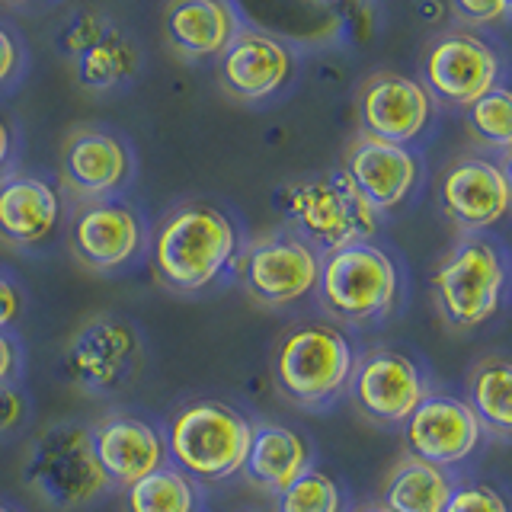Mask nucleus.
<instances>
[{
    "label": "nucleus",
    "instance_id": "nucleus-38",
    "mask_svg": "<svg viewBox=\"0 0 512 512\" xmlns=\"http://www.w3.org/2000/svg\"><path fill=\"white\" fill-rule=\"evenodd\" d=\"M352 512H391L384 503H365V506H359V509H352Z\"/></svg>",
    "mask_w": 512,
    "mask_h": 512
},
{
    "label": "nucleus",
    "instance_id": "nucleus-2",
    "mask_svg": "<svg viewBox=\"0 0 512 512\" xmlns=\"http://www.w3.org/2000/svg\"><path fill=\"white\" fill-rule=\"evenodd\" d=\"M314 295L333 324L372 327L391 320L404 304V276L394 256L375 240L320 253Z\"/></svg>",
    "mask_w": 512,
    "mask_h": 512
},
{
    "label": "nucleus",
    "instance_id": "nucleus-15",
    "mask_svg": "<svg viewBox=\"0 0 512 512\" xmlns=\"http://www.w3.org/2000/svg\"><path fill=\"white\" fill-rule=\"evenodd\" d=\"M218 58L221 87L240 103H263L276 96L295 71L288 45L266 29H237Z\"/></svg>",
    "mask_w": 512,
    "mask_h": 512
},
{
    "label": "nucleus",
    "instance_id": "nucleus-26",
    "mask_svg": "<svg viewBox=\"0 0 512 512\" xmlns=\"http://www.w3.org/2000/svg\"><path fill=\"white\" fill-rule=\"evenodd\" d=\"M74 58V77L84 90L103 93L119 87L122 80H128L138 68V52L135 45L122 39L116 29H106L100 39L90 42L87 48H80Z\"/></svg>",
    "mask_w": 512,
    "mask_h": 512
},
{
    "label": "nucleus",
    "instance_id": "nucleus-40",
    "mask_svg": "<svg viewBox=\"0 0 512 512\" xmlns=\"http://www.w3.org/2000/svg\"><path fill=\"white\" fill-rule=\"evenodd\" d=\"M7 4H29V0H7Z\"/></svg>",
    "mask_w": 512,
    "mask_h": 512
},
{
    "label": "nucleus",
    "instance_id": "nucleus-36",
    "mask_svg": "<svg viewBox=\"0 0 512 512\" xmlns=\"http://www.w3.org/2000/svg\"><path fill=\"white\" fill-rule=\"evenodd\" d=\"M20 61H23V52H20V42H16L10 32L0 26V87L10 84L20 71Z\"/></svg>",
    "mask_w": 512,
    "mask_h": 512
},
{
    "label": "nucleus",
    "instance_id": "nucleus-31",
    "mask_svg": "<svg viewBox=\"0 0 512 512\" xmlns=\"http://www.w3.org/2000/svg\"><path fill=\"white\" fill-rule=\"evenodd\" d=\"M106 29H109V23L103 20V16L84 13V16H77V20L61 32V48H64L68 55H77L80 48H87L90 42L100 39Z\"/></svg>",
    "mask_w": 512,
    "mask_h": 512
},
{
    "label": "nucleus",
    "instance_id": "nucleus-29",
    "mask_svg": "<svg viewBox=\"0 0 512 512\" xmlns=\"http://www.w3.org/2000/svg\"><path fill=\"white\" fill-rule=\"evenodd\" d=\"M276 512H343V490L330 474L308 468L276 493Z\"/></svg>",
    "mask_w": 512,
    "mask_h": 512
},
{
    "label": "nucleus",
    "instance_id": "nucleus-11",
    "mask_svg": "<svg viewBox=\"0 0 512 512\" xmlns=\"http://www.w3.org/2000/svg\"><path fill=\"white\" fill-rule=\"evenodd\" d=\"M423 80L432 100L468 109L487 90L500 84V58L468 29H452L426 48Z\"/></svg>",
    "mask_w": 512,
    "mask_h": 512
},
{
    "label": "nucleus",
    "instance_id": "nucleus-5",
    "mask_svg": "<svg viewBox=\"0 0 512 512\" xmlns=\"http://www.w3.org/2000/svg\"><path fill=\"white\" fill-rule=\"evenodd\" d=\"M282 218L317 253H330L349 244L372 240L381 228V215L368 205L343 170L301 176L279 192Z\"/></svg>",
    "mask_w": 512,
    "mask_h": 512
},
{
    "label": "nucleus",
    "instance_id": "nucleus-25",
    "mask_svg": "<svg viewBox=\"0 0 512 512\" xmlns=\"http://www.w3.org/2000/svg\"><path fill=\"white\" fill-rule=\"evenodd\" d=\"M512 365L506 356H487L474 365L468 375V397L464 404L474 410V416L484 426V436L496 442H506L512 432Z\"/></svg>",
    "mask_w": 512,
    "mask_h": 512
},
{
    "label": "nucleus",
    "instance_id": "nucleus-14",
    "mask_svg": "<svg viewBox=\"0 0 512 512\" xmlns=\"http://www.w3.org/2000/svg\"><path fill=\"white\" fill-rule=\"evenodd\" d=\"M400 429H404L407 455L423 458L436 468H458L484 442V426L474 410L464 404V397L445 391H429Z\"/></svg>",
    "mask_w": 512,
    "mask_h": 512
},
{
    "label": "nucleus",
    "instance_id": "nucleus-39",
    "mask_svg": "<svg viewBox=\"0 0 512 512\" xmlns=\"http://www.w3.org/2000/svg\"><path fill=\"white\" fill-rule=\"evenodd\" d=\"M0 512H16L13 506H7V503H0Z\"/></svg>",
    "mask_w": 512,
    "mask_h": 512
},
{
    "label": "nucleus",
    "instance_id": "nucleus-35",
    "mask_svg": "<svg viewBox=\"0 0 512 512\" xmlns=\"http://www.w3.org/2000/svg\"><path fill=\"white\" fill-rule=\"evenodd\" d=\"M23 372V346L10 330H0V384H16Z\"/></svg>",
    "mask_w": 512,
    "mask_h": 512
},
{
    "label": "nucleus",
    "instance_id": "nucleus-1",
    "mask_svg": "<svg viewBox=\"0 0 512 512\" xmlns=\"http://www.w3.org/2000/svg\"><path fill=\"white\" fill-rule=\"evenodd\" d=\"M151 247L154 279L173 295H199L234 269L237 224L208 202H183L157 224Z\"/></svg>",
    "mask_w": 512,
    "mask_h": 512
},
{
    "label": "nucleus",
    "instance_id": "nucleus-19",
    "mask_svg": "<svg viewBox=\"0 0 512 512\" xmlns=\"http://www.w3.org/2000/svg\"><path fill=\"white\" fill-rule=\"evenodd\" d=\"M93 455L112 487H128L135 480L167 464L164 432L135 413H106L90 426Z\"/></svg>",
    "mask_w": 512,
    "mask_h": 512
},
{
    "label": "nucleus",
    "instance_id": "nucleus-8",
    "mask_svg": "<svg viewBox=\"0 0 512 512\" xmlns=\"http://www.w3.org/2000/svg\"><path fill=\"white\" fill-rule=\"evenodd\" d=\"M144 368V340L132 320L100 314L87 320L64 349V372L87 397L128 391Z\"/></svg>",
    "mask_w": 512,
    "mask_h": 512
},
{
    "label": "nucleus",
    "instance_id": "nucleus-13",
    "mask_svg": "<svg viewBox=\"0 0 512 512\" xmlns=\"http://www.w3.org/2000/svg\"><path fill=\"white\" fill-rule=\"evenodd\" d=\"M71 253L93 272H116L141 260L148 250V228L128 202H84L71 218Z\"/></svg>",
    "mask_w": 512,
    "mask_h": 512
},
{
    "label": "nucleus",
    "instance_id": "nucleus-28",
    "mask_svg": "<svg viewBox=\"0 0 512 512\" xmlns=\"http://www.w3.org/2000/svg\"><path fill=\"white\" fill-rule=\"evenodd\" d=\"M464 125H468L474 141H480L484 148L509 151V144H512L509 90L503 84H496L493 90H487L484 96H480V100H474L468 109H464Z\"/></svg>",
    "mask_w": 512,
    "mask_h": 512
},
{
    "label": "nucleus",
    "instance_id": "nucleus-34",
    "mask_svg": "<svg viewBox=\"0 0 512 512\" xmlns=\"http://www.w3.org/2000/svg\"><path fill=\"white\" fill-rule=\"evenodd\" d=\"M23 308H26L23 288L16 285L10 276L0 272V330H10L16 320H20Z\"/></svg>",
    "mask_w": 512,
    "mask_h": 512
},
{
    "label": "nucleus",
    "instance_id": "nucleus-30",
    "mask_svg": "<svg viewBox=\"0 0 512 512\" xmlns=\"http://www.w3.org/2000/svg\"><path fill=\"white\" fill-rule=\"evenodd\" d=\"M442 512H509V506L490 484H455Z\"/></svg>",
    "mask_w": 512,
    "mask_h": 512
},
{
    "label": "nucleus",
    "instance_id": "nucleus-10",
    "mask_svg": "<svg viewBox=\"0 0 512 512\" xmlns=\"http://www.w3.org/2000/svg\"><path fill=\"white\" fill-rule=\"evenodd\" d=\"M429 378L410 352L378 346L356 359L346 394L368 423L397 429L429 394Z\"/></svg>",
    "mask_w": 512,
    "mask_h": 512
},
{
    "label": "nucleus",
    "instance_id": "nucleus-37",
    "mask_svg": "<svg viewBox=\"0 0 512 512\" xmlns=\"http://www.w3.org/2000/svg\"><path fill=\"white\" fill-rule=\"evenodd\" d=\"M10 157H13V135H10V125L0 119V180L7 176Z\"/></svg>",
    "mask_w": 512,
    "mask_h": 512
},
{
    "label": "nucleus",
    "instance_id": "nucleus-20",
    "mask_svg": "<svg viewBox=\"0 0 512 512\" xmlns=\"http://www.w3.org/2000/svg\"><path fill=\"white\" fill-rule=\"evenodd\" d=\"M61 199L52 183L32 173H10L0 180V240L10 247H39L58 231Z\"/></svg>",
    "mask_w": 512,
    "mask_h": 512
},
{
    "label": "nucleus",
    "instance_id": "nucleus-32",
    "mask_svg": "<svg viewBox=\"0 0 512 512\" xmlns=\"http://www.w3.org/2000/svg\"><path fill=\"white\" fill-rule=\"evenodd\" d=\"M512 0H452V10L464 23H500L509 16Z\"/></svg>",
    "mask_w": 512,
    "mask_h": 512
},
{
    "label": "nucleus",
    "instance_id": "nucleus-12",
    "mask_svg": "<svg viewBox=\"0 0 512 512\" xmlns=\"http://www.w3.org/2000/svg\"><path fill=\"white\" fill-rule=\"evenodd\" d=\"M436 202L458 231H487L509 212V170L490 157H455L436 183Z\"/></svg>",
    "mask_w": 512,
    "mask_h": 512
},
{
    "label": "nucleus",
    "instance_id": "nucleus-16",
    "mask_svg": "<svg viewBox=\"0 0 512 512\" xmlns=\"http://www.w3.org/2000/svg\"><path fill=\"white\" fill-rule=\"evenodd\" d=\"M58 170L64 189L80 205L100 202L132 180V151L106 128H74L61 144Z\"/></svg>",
    "mask_w": 512,
    "mask_h": 512
},
{
    "label": "nucleus",
    "instance_id": "nucleus-4",
    "mask_svg": "<svg viewBox=\"0 0 512 512\" xmlns=\"http://www.w3.org/2000/svg\"><path fill=\"white\" fill-rule=\"evenodd\" d=\"M253 420L224 400H189L167 420V461L196 484H218L244 471Z\"/></svg>",
    "mask_w": 512,
    "mask_h": 512
},
{
    "label": "nucleus",
    "instance_id": "nucleus-6",
    "mask_svg": "<svg viewBox=\"0 0 512 512\" xmlns=\"http://www.w3.org/2000/svg\"><path fill=\"white\" fill-rule=\"evenodd\" d=\"M506 285L509 266L503 250L487 237L468 234L432 272V301L452 330H477L500 314Z\"/></svg>",
    "mask_w": 512,
    "mask_h": 512
},
{
    "label": "nucleus",
    "instance_id": "nucleus-18",
    "mask_svg": "<svg viewBox=\"0 0 512 512\" xmlns=\"http://www.w3.org/2000/svg\"><path fill=\"white\" fill-rule=\"evenodd\" d=\"M359 122L365 135L407 144L420 138L432 122V96L420 80L378 71L359 90Z\"/></svg>",
    "mask_w": 512,
    "mask_h": 512
},
{
    "label": "nucleus",
    "instance_id": "nucleus-22",
    "mask_svg": "<svg viewBox=\"0 0 512 512\" xmlns=\"http://www.w3.org/2000/svg\"><path fill=\"white\" fill-rule=\"evenodd\" d=\"M311 442L298 429L282 423L253 426V442L244 461L247 480L263 493H279L292 480L311 468Z\"/></svg>",
    "mask_w": 512,
    "mask_h": 512
},
{
    "label": "nucleus",
    "instance_id": "nucleus-23",
    "mask_svg": "<svg viewBox=\"0 0 512 512\" xmlns=\"http://www.w3.org/2000/svg\"><path fill=\"white\" fill-rule=\"evenodd\" d=\"M455 480L445 468H436L416 455H400L384 477L381 500L391 512H442Z\"/></svg>",
    "mask_w": 512,
    "mask_h": 512
},
{
    "label": "nucleus",
    "instance_id": "nucleus-17",
    "mask_svg": "<svg viewBox=\"0 0 512 512\" xmlns=\"http://www.w3.org/2000/svg\"><path fill=\"white\" fill-rule=\"evenodd\" d=\"M343 173L378 215H388L410 199L416 180H420V164L404 144L362 132L349 141L343 154Z\"/></svg>",
    "mask_w": 512,
    "mask_h": 512
},
{
    "label": "nucleus",
    "instance_id": "nucleus-3",
    "mask_svg": "<svg viewBox=\"0 0 512 512\" xmlns=\"http://www.w3.org/2000/svg\"><path fill=\"white\" fill-rule=\"evenodd\" d=\"M356 349L333 320H301L272 352V381L301 410H327L349 388Z\"/></svg>",
    "mask_w": 512,
    "mask_h": 512
},
{
    "label": "nucleus",
    "instance_id": "nucleus-21",
    "mask_svg": "<svg viewBox=\"0 0 512 512\" xmlns=\"http://www.w3.org/2000/svg\"><path fill=\"white\" fill-rule=\"evenodd\" d=\"M234 32L237 13L224 0H170L164 10V39L189 61L221 55Z\"/></svg>",
    "mask_w": 512,
    "mask_h": 512
},
{
    "label": "nucleus",
    "instance_id": "nucleus-27",
    "mask_svg": "<svg viewBox=\"0 0 512 512\" xmlns=\"http://www.w3.org/2000/svg\"><path fill=\"white\" fill-rule=\"evenodd\" d=\"M199 484L167 461L164 468L125 487V512H199Z\"/></svg>",
    "mask_w": 512,
    "mask_h": 512
},
{
    "label": "nucleus",
    "instance_id": "nucleus-24",
    "mask_svg": "<svg viewBox=\"0 0 512 512\" xmlns=\"http://www.w3.org/2000/svg\"><path fill=\"white\" fill-rule=\"evenodd\" d=\"M362 0H250L244 4L253 20L285 29L298 39L330 36Z\"/></svg>",
    "mask_w": 512,
    "mask_h": 512
},
{
    "label": "nucleus",
    "instance_id": "nucleus-33",
    "mask_svg": "<svg viewBox=\"0 0 512 512\" xmlns=\"http://www.w3.org/2000/svg\"><path fill=\"white\" fill-rule=\"evenodd\" d=\"M26 413H29L26 394L16 384H0V436L20 426L26 420Z\"/></svg>",
    "mask_w": 512,
    "mask_h": 512
},
{
    "label": "nucleus",
    "instance_id": "nucleus-41",
    "mask_svg": "<svg viewBox=\"0 0 512 512\" xmlns=\"http://www.w3.org/2000/svg\"><path fill=\"white\" fill-rule=\"evenodd\" d=\"M250 512H256V509H250ZM260 512H263V509H260Z\"/></svg>",
    "mask_w": 512,
    "mask_h": 512
},
{
    "label": "nucleus",
    "instance_id": "nucleus-7",
    "mask_svg": "<svg viewBox=\"0 0 512 512\" xmlns=\"http://www.w3.org/2000/svg\"><path fill=\"white\" fill-rule=\"evenodd\" d=\"M23 484L45 506L80 509L112 490L100 461L93 455L90 426L61 420L32 439L23 458Z\"/></svg>",
    "mask_w": 512,
    "mask_h": 512
},
{
    "label": "nucleus",
    "instance_id": "nucleus-9",
    "mask_svg": "<svg viewBox=\"0 0 512 512\" xmlns=\"http://www.w3.org/2000/svg\"><path fill=\"white\" fill-rule=\"evenodd\" d=\"M237 282L263 308H292L314 295L320 253L292 231H269L237 253Z\"/></svg>",
    "mask_w": 512,
    "mask_h": 512
}]
</instances>
